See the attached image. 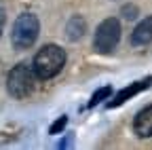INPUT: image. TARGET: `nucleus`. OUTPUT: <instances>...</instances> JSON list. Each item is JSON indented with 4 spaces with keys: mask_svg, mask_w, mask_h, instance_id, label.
<instances>
[{
    "mask_svg": "<svg viewBox=\"0 0 152 150\" xmlns=\"http://www.w3.org/2000/svg\"><path fill=\"white\" fill-rule=\"evenodd\" d=\"M121 13H123L125 19H135V17H137V7H133V4H125Z\"/></svg>",
    "mask_w": 152,
    "mask_h": 150,
    "instance_id": "nucleus-11",
    "label": "nucleus"
},
{
    "mask_svg": "<svg viewBox=\"0 0 152 150\" xmlns=\"http://www.w3.org/2000/svg\"><path fill=\"white\" fill-rule=\"evenodd\" d=\"M150 42H152V15L144 17L131 32V45L133 47H146Z\"/></svg>",
    "mask_w": 152,
    "mask_h": 150,
    "instance_id": "nucleus-7",
    "label": "nucleus"
},
{
    "mask_svg": "<svg viewBox=\"0 0 152 150\" xmlns=\"http://www.w3.org/2000/svg\"><path fill=\"white\" fill-rule=\"evenodd\" d=\"M66 59H68L66 57V51L59 45H45L40 51L34 55V61H32L36 78L49 80V78L57 76V74L64 70Z\"/></svg>",
    "mask_w": 152,
    "mask_h": 150,
    "instance_id": "nucleus-1",
    "label": "nucleus"
},
{
    "mask_svg": "<svg viewBox=\"0 0 152 150\" xmlns=\"http://www.w3.org/2000/svg\"><path fill=\"white\" fill-rule=\"evenodd\" d=\"M85 32H87V23H85V19L80 15H74V17H70V21L66 23V34H68V38L70 40H80L83 36H85Z\"/></svg>",
    "mask_w": 152,
    "mask_h": 150,
    "instance_id": "nucleus-8",
    "label": "nucleus"
},
{
    "mask_svg": "<svg viewBox=\"0 0 152 150\" xmlns=\"http://www.w3.org/2000/svg\"><path fill=\"white\" fill-rule=\"evenodd\" d=\"M133 131H135V135L146 140V138H152V104L142 108L135 119H133Z\"/></svg>",
    "mask_w": 152,
    "mask_h": 150,
    "instance_id": "nucleus-6",
    "label": "nucleus"
},
{
    "mask_svg": "<svg viewBox=\"0 0 152 150\" xmlns=\"http://www.w3.org/2000/svg\"><path fill=\"white\" fill-rule=\"evenodd\" d=\"M4 21H7L4 19V11L0 9V36H2V30H4Z\"/></svg>",
    "mask_w": 152,
    "mask_h": 150,
    "instance_id": "nucleus-12",
    "label": "nucleus"
},
{
    "mask_svg": "<svg viewBox=\"0 0 152 150\" xmlns=\"http://www.w3.org/2000/svg\"><path fill=\"white\" fill-rule=\"evenodd\" d=\"M34 80H36L34 68L28 64H17L7 76V89L15 100H23L34 91Z\"/></svg>",
    "mask_w": 152,
    "mask_h": 150,
    "instance_id": "nucleus-3",
    "label": "nucleus"
},
{
    "mask_svg": "<svg viewBox=\"0 0 152 150\" xmlns=\"http://www.w3.org/2000/svg\"><path fill=\"white\" fill-rule=\"evenodd\" d=\"M66 125H68V116H59L51 127H49V133L51 135H57V133H61V131L66 129Z\"/></svg>",
    "mask_w": 152,
    "mask_h": 150,
    "instance_id": "nucleus-10",
    "label": "nucleus"
},
{
    "mask_svg": "<svg viewBox=\"0 0 152 150\" xmlns=\"http://www.w3.org/2000/svg\"><path fill=\"white\" fill-rule=\"evenodd\" d=\"M112 95V87L110 85H106V87H102V89H97L91 95V100H89V108H95L97 104H102V102H106L108 97Z\"/></svg>",
    "mask_w": 152,
    "mask_h": 150,
    "instance_id": "nucleus-9",
    "label": "nucleus"
},
{
    "mask_svg": "<svg viewBox=\"0 0 152 150\" xmlns=\"http://www.w3.org/2000/svg\"><path fill=\"white\" fill-rule=\"evenodd\" d=\"M150 85H152V76H146V78H142V80H135V83L127 85L125 89H121L116 95H114V97L108 102V108H118V106H123V104H125V102H129L131 97H135L137 93L146 91Z\"/></svg>",
    "mask_w": 152,
    "mask_h": 150,
    "instance_id": "nucleus-5",
    "label": "nucleus"
},
{
    "mask_svg": "<svg viewBox=\"0 0 152 150\" xmlns=\"http://www.w3.org/2000/svg\"><path fill=\"white\" fill-rule=\"evenodd\" d=\"M38 34H40V21L34 13H21L13 23V32H11V42L15 49L26 51L30 47H34Z\"/></svg>",
    "mask_w": 152,
    "mask_h": 150,
    "instance_id": "nucleus-2",
    "label": "nucleus"
},
{
    "mask_svg": "<svg viewBox=\"0 0 152 150\" xmlns=\"http://www.w3.org/2000/svg\"><path fill=\"white\" fill-rule=\"evenodd\" d=\"M121 42V21L116 17H108L104 19L97 30H95V36H93V49L97 53H112L116 49V45Z\"/></svg>",
    "mask_w": 152,
    "mask_h": 150,
    "instance_id": "nucleus-4",
    "label": "nucleus"
}]
</instances>
